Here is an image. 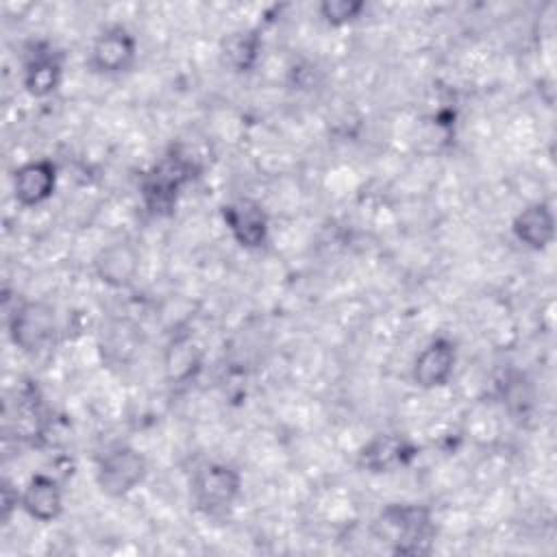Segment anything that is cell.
<instances>
[{"mask_svg":"<svg viewBox=\"0 0 557 557\" xmlns=\"http://www.w3.org/2000/svg\"><path fill=\"white\" fill-rule=\"evenodd\" d=\"M137 61V39L122 26H104L91 41L87 52V67L100 76H120Z\"/></svg>","mask_w":557,"mask_h":557,"instance_id":"obj_6","label":"cell"},{"mask_svg":"<svg viewBox=\"0 0 557 557\" xmlns=\"http://www.w3.org/2000/svg\"><path fill=\"white\" fill-rule=\"evenodd\" d=\"M13 198L22 207H39L57 189V165L50 159H33L15 168L11 176Z\"/></svg>","mask_w":557,"mask_h":557,"instance_id":"obj_12","label":"cell"},{"mask_svg":"<svg viewBox=\"0 0 557 557\" xmlns=\"http://www.w3.org/2000/svg\"><path fill=\"white\" fill-rule=\"evenodd\" d=\"M242 494V474L224 461H207L196 468L189 481V496L198 511L207 516L226 513Z\"/></svg>","mask_w":557,"mask_h":557,"instance_id":"obj_3","label":"cell"},{"mask_svg":"<svg viewBox=\"0 0 557 557\" xmlns=\"http://www.w3.org/2000/svg\"><path fill=\"white\" fill-rule=\"evenodd\" d=\"M418 455V448L400 433H379L357 453V466L366 472H392L407 466Z\"/></svg>","mask_w":557,"mask_h":557,"instance_id":"obj_11","label":"cell"},{"mask_svg":"<svg viewBox=\"0 0 557 557\" xmlns=\"http://www.w3.org/2000/svg\"><path fill=\"white\" fill-rule=\"evenodd\" d=\"M54 335L57 311L48 300H24L9 315V337L22 352H41Z\"/></svg>","mask_w":557,"mask_h":557,"instance_id":"obj_5","label":"cell"},{"mask_svg":"<svg viewBox=\"0 0 557 557\" xmlns=\"http://www.w3.org/2000/svg\"><path fill=\"white\" fill-rule=\"evenodd\" d=\"M259 52L261 37L255 28H237L220 41V59L235 74L250 72L259 59Z\"/></svg>","mask_w":557,"mask_h":557,"instance_id":"obj_15","label":"cell"},{"mask_svg":"<svg viewBox=\"0 0 557 557\" xmlns=\"http://www.w3.org/2000/svg\"><path fill=\"white\" fill-rule=\"evenodd\" d=\"M220 213L231 237L242 248L257 250L265 246L268 233H270V220L261 202L252 198H235L231 202H224Z\"/></svg>","mask_w":557,"mask_h":557,"instance_id":"obj_7","label":"cell"},{"mask_svg":"<svg viewBox=\"0 0 557 557\" xmlns=\"http://www.w3.org/2000/svg\"><path fill=\"white\" fill-rule=\"evenodd\" d=\"M139 248L131 239H115L102 246L91 261L96 278L113 289L128 287L139 272Z\"/></svg>","mask_w":557,"mask_h":557,"instance_id":"obj_9","label":"cell"},{"mask_svg":"<svg viewBox=\"0 0 557 557\" xmlns=\"http://www.w3.org/2000/svg\"><path fill=\"white\" fill-rule=\"evenodd\" d=\"M63 78V54L50 44H33L22 67V85L33 98L54 94Z\"/></svg>","mask_w":557,"mask_h":557,"instance_id":"obj_10","label":"cell"},{"mask_svg":"<svg viewBox=\"0 0 557 557\" xmlns=\"http://www.w3.org/2000/svg\"><path fill=\"white\" fill-rule=\"evenodd\" d=\"M200 366H202V352L189 335H178L168 344L163 355V370L170 383L174 385L189 383L200 372Z\"/></svg>","mask_w":557,"mask_h":557,"instance_id":"obj_16","label":"cell"},{"mask_svg":"<svg viewBox=\"0 0 557 557\" xmlns=\"http://www.w3.org/2000/svg\"><path fill=\"white\" fill-rule=\"evenodd\" d=\"M363 11V0H324L318 4V13L329 26H346L359 20Z\"/></svg>","mask_w":557,"mask_h":557,"instance_id":"obj_19","label":"cell"},{"mask_svg":"<svg viewBox=\"0 0 557 557\" xmlns=\"http://www.w3.org/2000/svg\"><path fill=\"white\" fill-rule=\"evenodd\" d=\"M503 403L507 405V409L511 413L527 416L533 409L535 392L522 374H511V376H507V383L503 385Z\"/></svg>","mask_w":557,"mask_h":557,"instance_id":"obj_18","label":"cell"},{"mask_svg":"<svg viewBox=\"0 0 557 557\" xmlns=\"http://www.w3.org/2000/svg\"><path fill=\"white\" fill-rule=\"evenodd\" d=\"M135 329L128 322H113L102 329L100 337V352L102 359L111 363H122L135 352Z\"/></svg>","mask_w":557,"mask_h":557,"instance_id":"obj_17","label":"cell"},{"mask_svg":"<svg viewBox=\"0 0 557 557\" xmlns=\"http://www.w3.org/2000/svg\"><path fill=\"white\" fill-rule=\"evenodd\" d=\"M200 172V165L183 148L168 150L144 176L139 185L141 202L154 218L170 215L178 202L185 185H189Z\"/></svg>","mask_w":557,"mask_h":557,"instance_id":"obj_2","label":"cell"},{"mask_svg":"<svg viewBox=\"0 0 557 557\" xmlns=\"http://www.w3.org/2000/svg\"><path fill=\"white\" fill-rule=\"evenodd\" d=\"M513 237L529 250H546L555 239V215L548 202L535 200L516 213L511 220Z\"/></svg>","mask_w":557,"mask_h":557,"instance_id":"obj_13","label":"cell"},{"mask_svg":"<svg viewBox=\"0 0 557 557\" xmlns=\"http://www.w3.org/2000/svg\"><path fill=\"white\" fill-rule=\"evenodd\" d=\"M146 457L128 444H115L107 448L96 463V485L109 498H122L131 494L146 479Z\"/></svg>","mask_w":557,"mask_h":557,"instance_id":"obj_4","label":"cell"},{"mask_svg":"<svg viewBox=\"0 0 557 557\" xmlns=\"http://www.w3.org/2000/svg\"><path fill=\"white\" fill-rule=\"evenodd\" d=\"M457 366V344L450 337H433L411 363V381L420 389L444 387Z\"/></svg>","mask_w":557,"mask_h":557,"instance_id":"obj_8","label":"cell"},{"mask_svg":"<svg viewBox=\"0 0 557 557\" xmlns=\"http://www.w3.org/2000/svg\"><path fill=\"white\" fill-rule=\"evenodd\" d=\"M372 535L396 555H424L433 546V511L420 503H389L372 520Z\"/></svg>","mask_w":557,"mask_h":557,"instance_id":"obj_1","label":"cell"},{"mask_svg":"<svg viewBox=\"0 0 557 557\" xmlns=\"http://www.w3.org/2000/svg\"><path fill=\"white\" fill-rule=\"evenodd\" d=\"M20 507L26 516L37 522H52L63 513V490L61 483L44 472L28 479L20 492Z\"/></svg>","mask_w":557,"mask_h":557,"instance_id":"obj_14","label":"cell"}]
</instances>
